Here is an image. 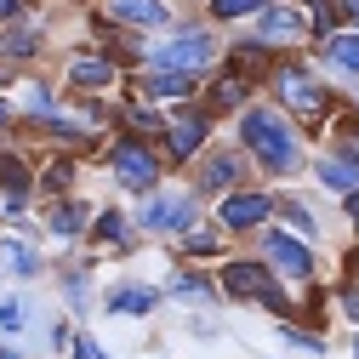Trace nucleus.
Instances as JSON below:
<instances>
[{"label": "nucleus", "instance_id": "obj_1", "mask_svg": "<svg viewBox=\"0 0 359 359\" xmlns=\"http://www.w3.org/2000/svg\"><path fill=\"white\" fill-rule=\"evenodd\" d=\"M240 137L251 143V154H257L262 165H274V171H291V165H297V137H291V126H285L274 109H245Z\"/></svg>", "mask_w": 359, "mask_h": 359}, {"label": "nucleus", "instance_id": "obj_2", "mask_svg": "<svg viewBox=\"0 0 359 359\" xmlns=\"http://www.w3.org/2000/svg\"><path fill=\"white\" fill-rule=\"evenodd\" d=\"M211 57H217V40H211L205 29H189V34H171L165 46L154 52V69H189V74H194V69H205Z\"/></svg>", "mask_w": 359, "mask_h": 359}, {"label": "nucleus", "instance_id": "obj_3", "mask_svg": "<svg viewBox=\"0 0 359 359\" xmlns=\"http://www.w3.org/2000/svg\"><path fill=\"white\" fill-rule=\"evenodd\" d=\"M274 92L285 97L291 114H308V120H313V114H325V92H320V86H313L302 69H280V74H274Z\"/></svg>", "mask_w": 359, "mask_h": 359}, {"label": "nucleus", "instance_id": "obj_4", "mask_svg": "<svg viewBox=\"0 0 359 359\" xmlns=\"http://www.w3.org/2000/svg\"><path fill=\"white\" fill-rule=\"evenodd\" d=\"M189 222H194V200H189V194H160V200H149V211H143V229H154V234L189 229Z\"/></svg>", "mask_w": 359, "mask_h": 359}, {"label": "nucleus", "instance_id": "obj_5", "mask_svg": "<svg viewBox=\"0 0 359 359\" xmlns=\"http://www.w3.org/2000/svg\"><path fill=\"white\" fill-rule=\"evenodd\" d=\"M268 211H274V200H268V194H229V200L217 205L222 229H262Z\"/></svg>", "mask_w": 359, "mask_h": 359}, {"label": "nucleus", "instance_id": "obj_6", "mask_svg": "<svg viewBox=\"0 0 359 359\" xmlns=\"http://www.w3.org/2000/svg\"><path fill=\"white\" fill-rule=\"evenodd\" d=\"M302 34H308V23H302V12H297V6H262V18H257V40H262V46L302 40Z\"/></svg>", "mask_w": 359, "mask_h": 359}, {"label": "nucleus", "instance_id": "obj_7", "mask_svg": "<svg viewBox=\"0 0 359 359\" xmlns=\"http://www.w3.org/2000/svg\"><path fill=\"white\" fill-rule=\"evenodd\" d=\"M222 285H229L234 297H262L268 308H285V302H280V291L268 285V274H262L257 262H229V274H222Z\"/></svg>", "mask_w": 359, "mask_h": 359}, {"label": "nucleus", "instance_id": "obj_8", "mask_svg": "<svg viewBox=\"0 0 359 359\" xmlns=\"http://www.w3.org/2000/svg\"><path fill=\"white\" fill-rule=\"evenodd\" d=\"M114 171H120V183H126V189H137V194H149V189H154V177H160L154 160H149L137 143H126V149L114 154Z\"/></svg>", "mask_w": 359, "mask_h": 359}, {"label": "nucleus", "instance_id": "obj_9", "mask_svg": "<svg viewBox=\"0 0 359 359\" xmlns=\"http://www.w3.org/2000/svg\"><path fill=\"white\" fill-rule=\"evenodd\" d=\"M262 251H268V262H274V268H285L291 280H308V245H297L291 234H268Z\"/></svg>", "mask_w": 359, "mask_h": 359}, {"label": "nucleus", "instance_id": "obj_10", "mask_svg": "<svg viewBox=\"0 0 359 359\" xmlns=\"http://www.w3.org/2000/svg\"><path fill=\"white\" fill-rule=\"evenodd\" d=\"M320 183H325V189H342V194L359 189V149H353V143H348L342 160H320Z\"/></svg>", "mask_w": 359, "mask_h": 359}, {"label": "nucleus", "instance_id": "obj_11", "mask_svg": "<svg viewBox=\"0 0 359 359\" xmlns=\"http://www.w3.org/2000/svg\"><path fill=\"white\" fill-rule=\"evenodd\" d=\"M165 137H171V154H177V160H189V154L200 149V137H205V120H200V114H177V120L165 126Z\"/></svg>", "mask_w": 359, "mask_h": 359}, {"label": "nucleus", "instance_id": "obj_12", "mask_svg": "<svg viewBox=\"0 0 359 359\" xmlns=\"http://www.w3.org/2000/svg\"><path fill=\"white\" fill-rule=\"evenodd\" d=\"M149 97H160V103H171V97H189L194 92V74L189 69H160V74H149V86H143Z\"/></svg>", "mask_w": 359, "mask_h": 359}, {"label": "nucleus", "instance_id": "obj_13", "mask_svg": "<svg viewBox=\"0 0 359 359\" xmlns=\"http://www.w3.org/2000/svg\"><path fill=\"white\" fill-rule=\"evenodd\" d=\"M109 12L120 23H165V6L160 0H109Z\"/></svg>", "mask_w": 359, "mask_h": 359}, {"label": "nucleus", "instance_id": "obj_14", "mask_svg": "<svg viewBox=\"0 0 359 359\" xmlns=\"http://www.w3.org/2000/svg\"><path fill=\"white\" fill-rule=\"evenodd\" d=\"M325 57H331L342 74H359V34H331V40H325Z\"/></svg>", "mask_w": 359, "mask_h": 359}, {"label": "nucleus", "instance_id": "obj_15", "mask_svg": "<svg viewBox=\"0 0 359 359\" xmlns=\"http://www.w3.org/2000/svg\"><path fill=\"white\" fill-rule=\"evenodd\" d=\"M0 262H6L12 274H23V280H34V268H40V257L29 245H18V240H0Z\"/></svg>", "mask_w": 359, "mask_h": 359}, {"label": "nucleus", "instance_id": "obj_16", "mask_svg": "<svg viewBox=\"0 0 359 359\" xmlns=\"http://www.w3.org/2000/svg\"><path fill=\"white\" fill-rule=\"evenodd\" d=\"M245 92H251V74H245V69H229V74L217 80V103H229V109H234Z\"/></svg>", "mask_w": 359, "mask_h": 359}, {"label": "nucleus", "instance_id": "obj_17", "mask_svg": "<svg viewBox=\"0 0 359 359\" xmlns=\"http://www.w3.org/2000/svg\"><path fill=\"white\" fill-rule=\"evenodd\" d=\"M109 74H114V69H109L103 57H80V63L69 69V80H74V86H103Z\"/></svg>", "mask_w": 359, "mask_h": 359}, {"label": "nucleus", "instance_id": "obj_18", "mask_svg": "<svg viewBox=\"0 0 359 359\" xmlns=\"http://www.w3.org/2000/svg\"><path fill=\"white\" fill-rule=\"evenodd\" d=\"M109 308H114V313H149V308H154V291H137V285H131V291H114Z\"/></svg>", "mask_w": 359, "mask_h": 359}, {"label": "nucleus", "instance_id": "obj_19", "mask_svg": "<svg viewBox=\"0 0 359 359\" xmlns=\"http://www.w3.org/2000/svg\"><path fill=\"white\" fill-rule=\"evenodd\" d=\"M29 46H34V23H18L6 40H0V57H29Z\"/></svg>", "mask_w": 359, "mask_h": 359}, {"label": "nucleus", "instance_id": "obj_20", "mask_svg": "<svg viewBox=\"0 0 359 359\" xmlns=\"http://www.w3.org/2000/svg\"><path fill=\"white\" fill-rule=\"evenodd\" d=\"M234 177H240V160H229V154H222V160H211V165H205V183H211V189H217V183L229 189Z\"/></svg>", "mask_w": 359, "mask_h": 359}, {"label": "nucleus", "instance_id": "obj_21", "mask_svg": "<svg viewBox=\"0 0 359 359\" xmlns=\"http://www.w3.org/2000/svg\"><path fill=\"white\" fill-rule=\"evenodd\" d=\"M257 6H268V0H211L217 18H245V12H257Z\"/></svg>", "mask_w": 359, "mask_h": 359}, {"label": "nucleus", "instance_id": "obj_22", "mask_svg": "<svg viewBox=\"0 0 359 359\" xmlns=\"http://www.w3.org/2000/svg\"><path fill=\"white\" fill-rule=\"evenodd\" d=\"M52 229H57V234H74V229H80V211H74V205H57V211H52Z\"/></svg>", "mask_w": 359, "mask_h": 359}, {"label": "nucleus", "instance_id": "obj_23", "mask_svg": "<svg viewBox=\"0 0 359 359\" xmlns=\"http://www.w3.org/2000/svg\"><path fill=\"white\" fill-rule=\"evenodd\" d=\"M0 325H6V331H23V302H0Z\"/></svg>", "mask_w": 359, "mask_h": 359}, {"label": "nucleus", "instance_id": "obj_24", "mask_svg": "<svg viewBox=\"0 0 359 359\" xmlns=\"http://www.w3.org/2000/svg\"><path fill=\"white\" fill-rule=\"evenodd\" d=\"M69 353H74V359H109V353H103L92 337H74V342H69Z\"/></svg>", "mask_w": 359, "mask_h": 359}, {"label": "nucleus", "instance_id": "obj_25", "mask_svg": "<svg viewBox=\"0 0 359 359\" xmlns=\"http://www.w3.org/2000/svg\"><path fill=\"white\" fill-rule=\"evenodd\" d=\"M171 297H211V285H205V280H177Z\"/></svg>", "mask_w": 359, "mask_h": 359}, {"label": "nucleus", "instance_id": "obj_26", "mask_svg": "<svg viewBox=\"0 0 359 359\" xmlns=\"http://www.w3.org/2000/svg\"><path fill=\"white\" fill-rule=\"evenodd\" d=\"M29 109H34L40 120H52V97H46V92H40V86H34V92H29Z\"/></svg>", "mask_w": 359, "mask_h": 359}, {"label": "nucleus", "instance_id": "obj_27", "mask_svg": "<svg viewBox=\"0 0 359 359\" xmlns=\"http://www.w3.org/2000/svg\"><path fill=\"white\" fill-rule=\"evenodd\" d=\"M189 251H194V257H205V251H217V234H189Z\"/></svg>", "mask_w": 359, "mask_h": 359}, {"label": "nucleus", "instance_id": "obj_28", "mask_svg": "<svg viewBox=\"0 0 359 359\" xmlns=\"http://www.w3.org/2000/svg\"><path fill=\"white\" fill-rule=\"evenodd\" d=\"M97 234H103V240H114V234H120V217H114V211H103V217H97Z\"/></svg>", "mask_w": 359, "mask_h": 359}, {"label": "nucleus", "instance_id": "obj_29", "mask_svg": "<svg viewBox=\"0 0 359 359\" xmlns=\"http://www.w3.org/2000/svg\"><path fill=\"white\" fill-rule=\"evenodd\" d=\"M348 217H353V229H359V189L348 194Z\"/></svg>", "mask_w": 359, "mask_h": 359}, {"label": "nucleus", "instance_id": "obj_30", "mask_svg": "<svg viewBox=\"0 0 359 359\" xmlns=\"http://www.w3.org/2000/svg\"><path fill=\"white\" fill-rule=\"evenodd\" d=\"M342 302H348V313H353V320H359V291H348Z\"/></svg>", "mask_w": 359, "mask_h": 359}, {"label": "nucleus", "instance_id": "obj_31", "mask_svg": "<svg viewBox=\"0 0 359 359\" xmlns=\"http://www.w3.org/2000/svg\"><path fill=\"white\" fill-rule=\"evenodd\" d=\"M12 12H18V0H0V23H6Z\"/></svg>", "mask_w": 359, "mask_h": 359}, {"label": "nucleus", "instance_id": "obj_32", "mask_svg": "<svg viewBox=\"0 0 359 359\" xmlns=\"http://www.w3.org/2000/svg\"><path fill=\"white\" fill-rule=\"evenodd\" d=\"M0 359H12V348H0Z\"/></svg>", "mask_w": 359, "mask_h": 359}, {"label": "nucleus", "instance_id": "obj_33", "mask_svg": "<svg viewBox=\"0 0 359 359\" xmlns=\"http://www.w3.org/2000/svg\"><path fill=\"white\" fill-rule=\"evenodd\" d=\"M348 6H353V18H359V0H348Z\"/></svg>", "mask_w": 359, "mask_h": 359}, {"label": "nucleus", "instance_id": "obj_34", "mask_svg": "<svg viewBox=\"0 0 359 359\" xmlns=\"http://www.w3.org/2000/svg\"><path fill=\"white\" fill-rule=\"evenodd\" d=\"M0 120H6V103H0Z\"/></svg>", "mask_w": 359, "mask_h": 359}, {"label": "nucleus", "instance_id": "obj_35", "mask_svg": "<svg viewBox=\"0 0 359 359\" xmlns=\"http://www.w3.org/2000/svg\"><path fill=\"white\" fill-rule=\"evenodd\" d=\"M353 353H359V337H353Z\"/></svg>", "mask_w": 359, "mask_h": 359}]
</instances>
